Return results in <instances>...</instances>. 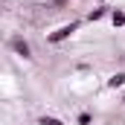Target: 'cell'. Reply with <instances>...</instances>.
<instances>
[{
	"instance_id": "cell-1",
	"label": "cell",
	"mask_w": 125,
	"mask_h": 125,
	"mask_svg": "<svg viewBox=\"0 0 125 125\" xmlns=\"http://www.w3.org/2000/svg\"><path fill=\"white\" fill-rule=\"evenodd\" d=\"M9 47H12V50L21 55V58H32V47H29V41H23L21 35H15V38L9 41Z\"/></svg>"
},
{
	"instance_id": "cell-2",
	"label": "cell",
	"mask_w": 125,
	"mask_h": 125,
	"mask_svg": "<svg viewBox=\"0 0 125 125\" xmlns=\"http://www.w3.org/2000/svg\"><path fill=\"white\" fill-rule=\"evenodd\" d=\"M76 29H79V23H67V26H61V29H55L52 35H50V44H61V41H67Z\"/></svg>"
},
{
	"instance_id": "cell-3",
	"label": "cell",
	"mask_w": 125,
	"mask_h": 125,
	"mask_svg": "<svg viewBox=\"0 0 125 125\" xmlns=\"http://www.w3.org/2000/svg\"><path fill=\"white\" fill-rule=\"evenodd\" d=\"M122 84H125V73H114V76L108 79V87H111V90H116V87H122Z\"/></svg>"
},
{
	"instance_id": "cell-4",
	"label": "cell",
	"mask_w": 125,
	"mask_h": 125,
	"mask_svg": "<svg viewBox=\"0 0 125 125\" xmlns=\"http://www.w3.org/2000/svg\"><path fill=\"white\" fill-rule=\"evenodd\" d=\"M105 15H108V6H99V9H93V12H90V15H87V21H90V23H93V21H102V18H105Z\"/></svg>"
},
{
	"instance_id": "cell-5",
	"label": "cell",
	"mask_w": 125,
	"mask_h": 125,
	"mask_svg": "<svg viewBox=\"0 0 125 125\" xmlns=\"http://www.w3.org/2000/svg\"><path fill=\"white\" fill-rule=\"evenodd\" d=\"M111 21H114V26H125V12L122 9H114L111 12Z\"/></svg>"
},
{
	"instance_id": "cell-6",
	"label": "cell",
	"mask_w": 125,
	"mask_h": 125,
	"mask_svg": "<svg viewBox=\"0 0 125 125\" xmlns=\"http://www.w3.org/2000/svg\"><path fill=\"white\" fill-rule=\"evenodd\" d=\"M38 125H64V122H61V119H55V116H41Z\"/></svg>"
},
{
	"instance_id": "cell-7",
	"label": "cell",
	"mask_w": 125,
	"mask_h": 125,
	"mask_svg": "<svg viewBox=\"0 0 125 125\" xmlns=\"http://www.w3.org/2000/svg\"><path fill=\"white\" fill-rule=\"evenodd\" d=\"M90 122H93L90 114H79V125H90Z\"/></svg>"
},
{
	"instance_id": "cell-8",
	"label": "cell",
	"mask_w": 125,
	"mask_h": 125,
	"mask_svg": "<svg viewBox=\"0 0 125 125\" xmlns=\"http://www.w3.org/2000/svg\"><path fill=\"white\" fill-rule=\"evenodd\" d=\"M58 3H64V0H58Z\"/></svg>"
}]
</instances>
